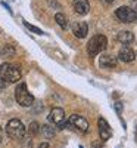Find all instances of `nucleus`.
Returning <instances> with one entry per match:
<instances>
[{
    "mask_svg": "<svg viewBox=\"0 0 137 148\" xmlns=\"http://www.w3.org/2000/svg\"><path fill=\"white\" fill-rule=\"evenodd\" d=\"M24 25H25V27H27V28H28L30 31H33V33H35V34H39V36L44 34V33H43V31H41V30H40L39 27H35V25H31V24H30V22H27V21H24Z\"/></svg>",
    "mask_w": 137,
    "mask_h": 148,
    "instance_id": "nucleus-18",
    "label": "nucleus"
},
{
    "mask_svg": "<svg viewBox=\"0 0 137 148\" xmlns=\"http://www.w3.org/2000/svg\"><path fill=\"white\" fill-rule=\"evenodd\" d=\"M72 6L77 14H80V15H87L90 10L89 0H72Z\"/></svg>",
    "mask_w": 137,
    "mask_h": 148,
    "instance_id": "nucleus-11",
    "label": "nucleus"
},
{
    "mask_svg": "<svg viewBox=\"0 0 137 148\" xmlns=\"http://www.w3.org/2000/svg\"><path fill=\"white\" fill-rule=\"evenodd\" d=\"M106 45H108L106 36L96 34V36H93L92 39L89 40V43H87V53H89L90 58H93V56L99 55L100 52H103L106 49Z\"/></svg>",
    "mask_w": 137,
    "mask_h": 148,
    "instance_id": "nucleus-2",
    "label": "nucleus"
},
{
    "mask_svg": "<svg viewBox=\"0 0 137 148\" xmlns=\"http://www.w3.org/2000/svg\"><path fill=\"white\" fill-rule=\"evenodd\" d=\"M136 139H137V129H136Z\"/></svg>",
    "mask_w": 137,
    "mask_h": 148,
    "instance_id": "nucleus-25",
    "label": "nucleus"
},
{
    "mask_svg": "<svg viewBox=\"0 0 137 148\" xmlns=\"http://www.w3.org/2000/svg\"><path fill=\"white\" fill-rule=\"evenodd\" d=\"M92 148H102V145H99V144H93Z\"/></svg>",
    "mask_w": 137,
    "mask_h": 148,
    "instance_id": "nucleus-23",
    "label": "nucleus"
},
{
    "mask_svg": "<svg viewBox=\"0 0 137 148\" xmlns=\"http://www.w3.org/2000/svg\"><path fill=\"white\" fill-rule=\"evenodd\" d=\"M131 9H134L136 12H137V0H133V2H131V6H130Z\"/></svg>",
    "mask_w": 137,
    "mask_h": 148,
    "instance_id": "nucleus-21",
    "label": "nucleus"
},
{
    "mask_svg": "<svg viewBox=\"0 0 137 148\" xmlns=\"http://www.w3.org/2000/svg\"><path fill=\"white\" fill-rule=\"evenodd\" d=\"M15 99L21 107H31L34 104V96L28 92L27 89V84L21 82L18 83L16 89H15Z\"/></svg>",
    "mask_w": 137,
    "mask_h": 148,
    "instance_id": "nucleus-4",
    "label": "nucleus"
},
{
    "mask_svg": "<svg viewBox=\"0 0 137 148\" xmlns=\"http://www.w3.org/2000/svg\"><path fill=\"white\" fill-rule=\"evenodd\" d=\"M72 33L77 39H84L87 36V33H89V25L84 21H78L72 25Z\"/></svg>",
    "mask_w": 137,
    "mask_h": 148,
    "instance_id": "nucleus-9",
    "label": "nucleus"
},
{
    "mask_svg": "<svg viewBox=\"0 0 137 148\" xmlns=\"http://www.w3.org/2000/svg\"><path fill=\"white\" fill-rule=\"evenodd\" d=\"M97 126H99V135H100V139L108 141V139L112 136V129H111V126H109V123H108L103 117H99Z\"/></svg>",
    "mask_w": 137,
    "mask_h": 148,
    "instance_id": "nucleus-7",
    "label": "nucleus"
},
{
    "mask_svg": "<svg viewBox=\"0 0 137 148\" xmlns=\"http://www.w3.org/2000/svg\"><path fill=\"white\" fill-rule=\"evenodd\" d=\"M118 59L122 61V62H133V61L136 59V53L130 47V46H122L119 49V52H118Z\"/></svg>",
    "mask_w": 137,
    "mask_h": 148,
    "instance_id": "nucleus-8",
    "label": "nucleus"
},
{
    "mask_svg": "<svg viewBox=\"0 0 137 148\" xmlns=\"http://www.w3.org/2000/svg\"><path fill=\"white\" fill-rule=\"evenodd\" d=\"M0 142H2V135H0Z\"/></svg>",
    "mask_w": 137,
    "mask_h": 148,
    "instance_id": "nucleus-26",
    "label": "nucleus"
},
{
    "mask_svg": "<svg viewBox=\"0 0 137 148\" xmlns=\"http://www.w3.org/2000/svg\"><path fill=\"white\" fill-rule=\"evenodd\" d=\"M0 56H2V49H0Z\"/></svg>",
    "mask_w": 137,
    "mask_h": 148,
    "instance_id": "nucleus-27",
    "label": "nucleus"
},
{
    "mask_svg": "<svg viewBox=\"0 0 137 148\" xmlns=\"http://www.w3.org/2000/svg\"><path fill=\"white\" fill-rule=\"evenodd\" d=\"M69 121H71V126L74 129H77L80 133H87L90 129V125L83 116H78V114H72L69 117Z\"/></svg>",
    "mask_w": 137,
    "mask_h": 148,
    "instance_id": "nucleus-6",
    "label": "nucleus"
},
{
    "mask_svg": "<svg viewBox=\"0 0 137 148\" xmlns=\"http://www.w3.org/2000/svg\"><path fill=\"white\" fill-rule=\"evenodd\" d=\"M40 125H39V123H37V121H31L30 123V126H28V135H30V136H35V135L37 133H39L40 132Z\"/></svg>",
    "mask_w": 137,
    "mask_h": 148,
    "instance_id": "nucleus-16",
    "label": "nucleus"
},
{
    "mask_svg": "<svg viewBox=\"0 0 137 148\" xmlns=\"http://www.w3.org/2000/svg\"><path fill=\"white\" fill-rule=\"evenodd\" d=\"M50 145H49V142H41L40 145H39V148H49Z\"/></svg>",
    "mask_w": 137,
    "mask_h": 148,
    "instance_id": "nucleus-22",
    "label": "nucleus"
},
{
    "mask_svg": "<svg viewBox=\"0 0 137 148\" xmlns=\"http://www.w3.org/2000/svg\"><path fill=\"white\" fill-rule=\"evenodd\" d=\"M40 132L44 135V138H46V139H50V138H53V136H55V129H53V127H50L49 125L41 126Z\"/></svg>",
    "mask_w": 137,
    "mask_h": 148,
    "instance_id": "nucleus-15",
    "label": "nucleus"
},
{
    "mask_svg": "<svg viewBox=\"0 0 137 148\" xmlns=\"http://www.w3.org/2000/svg\"><path fill=\"white\" fill-rule=\"evenodd\" d=\"M0 77L6 80L7 83H16L21 80L22 73L18 65L10 64V62H3L0 65Z\"/></svg>",
    "mask_w": 137,
    "mask_h": 148,
    "instance_id": "nucleus-1",
    "label": "nucleus"
},
{
    "mask_svg": "<svg viewBox=\"0 0 137 148\" xmlns=\"http://www.w3.org/2000/svg\"><path fill=\"white\" fill-rule=\"evenodd\" d=\"M115 16L124 24H131L137 19V12L130 6H119L115 10Z\"/></svg>",
    "mask_w": 137,
    "mask_h": 148,
    "instance_id": "nucleus-5",
    "label": "nucleus"
},
{
    "mask_svg": "<svg viewBox=\"0 0 137 148\" xmlns=\"http://www.w3.org/2000/svg\"><path fill=\"white\" fill-rule=\"evenodd\" d=\"M80 148H83V147H80Z\"/></svg>",
    "mask_w": 137,
    "mask_h": 148,
    "instance_id": "nucleus-28",
    "label": "nucleus"
},
{
    "mask_svg": "<svg viewBox=\"0 0 137 148\" xmlns=\"http://www.w3.org/2000/svg\"><path fill=\"white\" fill-rule=\"evenodd\" d=\"M15 55V47L12 45H6L2 49V56H14Z\"/></svg>",
    "mask_w": 137,
    "mask_h": 148,
    "instance_id": "nucleus-17",
    "label": "nucleus"
},
{
    "mask_svg": "<svg viewBox=\"0 0 137 148\" xmlns=\"http://www.w3.org/2000/svg\"><path fill=\"white\" fill-rule=\"evenodd\" d=\"M6 83H7L6 80H3L2 77H0V93H2V92L6 89Z\"/></svg>",
    "mask_w": 137,
    "mask_h": 148,
    "instance_id": "nucleus-20",
    "label": "nucleus"
},
{
    "mask_svg": "<svg viewBox=\"0 0 137 148\" xmlns=\"http://www.w3.org/2000/svg\"><path fill=\"white\" fill-rule=\"evenodd\" d=\"M106 3H114V2H117V0H105Z\"/></svg>",
    "mask_w": 137,
    "mask_h": 148,
    "instance_id": "nucleus-24",
    "label": "nucleus"
},
{
    "mask_svg": "<svg viewBox=\"0 0 137 148\" xmlns=\"http://www.w3.org/2000/svg\"><path fill=\"white\" fill-rule=\"evenodd\" d=\"M117 40L122 45H130L134 42V34L131 31H127V30H124V31H119L118 36H117Z\"/></svg>",
    "mask_w": 137,
    "mask_h": 148,
    "instance_id": "nucleus-13",
    "label": "nucleus"
},
{
    "mask_svg": "<svg viewBox=\"0 0 137 148\" xmlns=\"http://www.w3.org/2000/svg\"><path fill=\"white\" fill-rule=\"evenodd\" d=\"M114 107H115V111L121 116V113H122V104H121V102H115V105H114Z\"/></svg>",
    "mask_w": 137,
    "mask_h": 148,
    "instance_id": "nucleus-19",
    "label": "nucleus"
},
{
    "mask_svg": "<svg viewBox=\"0 0 137 148\" xmlns=\"http://www.w3.org/2000/svg\"><path fill=\"white\" fill-rule=\"evenodd\" d=\"M55 21H56V24L62 30H66L68 28V18L64 14H60V12H59V14H56L55 15Z\"/></svg>",
    "mask_w": 137,
    "mask_h": 148,
    "instance_id": "nucleus-14",
    "label": "nucleus"
},
{
    "mask_svg": "<svg viewBox=\"0 0 137 148\" xmlns=\"http://www.w3.org/2000/svg\"><path fill=\"white\" fill-rule=\"evenodd\" d=\"M99 65L102 68H115L117 67V58L112 55H102L99 59Z\"/></svg>",
    "mask_w": 137,
    "mask_h": 148,
    "instance_id": "nucleus-12",
    "label": "nucleus"
},
{
    "mask_svg": "<svg viewBox=\"0 0 137 148\" xmlns=\"http://www.w3.org/2000/svg\"><path fill=\"white\" fill-rule=\"evenodd\" d=\"M6 133L7 136L12 138V139H16V141H21L24 139V136H25L27 133V127L24 126V123L18 119H12L7 121L6 125Z\"/></svg>",
    "mask_w": 137,
    "mask_h": 148,
    "instance_id": "nucleus-3",
    "label": "nucleus"
},
{
    "mask_svg": "<svg viewBox=\"0 0 137 148\" xmlns=\"http://www.w3.org/2000/svg\"><path fill=\"white\" fill-rule=\"evenodd\" d=\"M49 121L50 123H53V125H59V123H62L65 120V111L62 110V108H59V107H56V108H53L52 111H50V114H49Z\"/></svg>",
    "mask_w": 137,
    "mask_h": 148,
    "instance_id": "nucleus-10",
    "label": "nucleus"
}]
</instances>
